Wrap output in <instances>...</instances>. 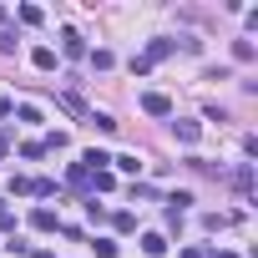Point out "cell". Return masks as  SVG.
I'll return each instance as SVG.
<instances>
[{"instance_id": "cell-1", "label": "cell", "mask_w": 258, "mask_h": 258, "mask_svg": "<svg viewBox=\"0 0 258 258\" xmlns=\"http://www.w3.org/2000/svg\"><path fill=\"white\" fill-rule=\"evenodd\" d=\"M142 111H147V116H172V101H167L162 91H147V96H142Z\"/></svg>"}, {"instance_id": "cell-2", "label": "cell", "mask_w": 258, "mask_h": 258, "mask_svg": "<svg viewBox=\"0 0 258 258\" xmlns=\"http://www.w3.org/2000/svg\"><path fill=\"white\" fill-rule=\"evenodd\" d=\"M172 46H177V41H167V36H157V41L147 46V56H142V61L152 66V61H162V56H172Z\"/></svg>"}, {"instance_id": "cell-3", "label": "cell", "mask_w": 258, "mask_h": 258, "mask_svg": "<svg viewBox=\"0 0 258 258\" xmlns=\"http://www.w3.org/2000/svg\"><path fill=\"white\" fill-rule=\"evenodd\" d=\"M31 223H36L41 233H51V228H61V218H56L51 208H36V213H31Z\"/></svg>"}, {"instance_id": "cell-4", "label": "cell", "mask_w": 258, "mask_h": 258, "mask_svg": "<svg viewBox=\"0 0 258 258\" xmlns=\"http://www.w3.org/2000/svg\"><path fill=\"white\" fill-rule=\"evenodd\" d=\"M142 253H147V258H162V253H167V238H162V233H147V238H142Z\"/></svg>"}, {"instance_id": "cell-5", "label": "cell", "mask_w": 258, "mask_h": 258, "mask_svg": "<svg viewBox=\"0 0 258 258\" xmlns=\"http://www.w3.org/2000/svg\"><path fill=\"white\" fill-rule=\"evenodd\" d=\"M172 132H177V142H198L203 126H198V121H172Z\"/></svg>"}, {"instance_id": "cell-6", "label": "cell", "mask_w": 258, "mask_h": 258, "mask_svg": "<svg viewBox=\"0 0 258 258\" xmlns=\"http://www.w3.org/2000/svg\"><path fill=\"white\" fill-rule=\"evenodd\" d=\"M31 61H36L41 71H56V51H51V46H36V51H31Z\"/></svg>"}, {"instance_id": "cell-7", "label": "cell", "mask_w": 258, "mask_h": 258, "mask_svg": "<svg viewBox=\"0 0 258 258\" xmlns=\"http://www.w3.org/2000/svg\"><path fill=\"white\" fill-rule=\"evenodd\" d=\"M111 162H116L126 177H137V172H142V157H132V152H121V157H111Z\"/></svg>"}, {"instance_id": "cell-8", "label": "cell", "mask_w": 258, "mask_h": 258, "mask_svg": "<svg viewBox=\"0 0 258 258\" xmlns=\"http://www.w3.org/2000/svg\"><path fill=\"white\" fill-rule=\"evenodd\" d=\"M61 46H66V56H81V51H86V46H81V36H76V31H61Z\"/></svg>"}, {"instance_id": "cell-9", "label": "cell", "mask_w": 258, "mask_h": 258, "mask_svg": "<svg viewBox=\"0 0 258 258\" xmlns=\"http://www.w3.org/2000/svg\"><path fill=\"white\" fill-rule=\"evenodd\" d=\"M21 21H26V26H41L46 16H41V6H21Z\"/></svg>"}, {"instance_id": "cell-10", "label": "cell", "mask_w": 258, "mask_h": 258, "mask_svg": "<svg viewBox=\"0 0 258 258\" xmlns=\"http://www.w3.org/2000/svg\"><path fill=\"white\" fill-rule=\"evenodd\" d=\"M91 248H96V258H116V243H111V238H96Z\"/></svg>"}, {"instance_id": "cell-11", "label": "cell", "mask_w": 258, "mask_h": 258, "mask_svg": "<svg viewBox=\"0 0 258 258\" xmlns=\"http://www.w3.org/2000/svg\"><path fill=\"white\" fill-rule=\"evenodd\" d=\"M111 223H116V233H132V228H137V218H132V213H116Z\"/></svg>"}, {"instance_id": "cell-12", "label": "cell", "mask_w": 258, "mask_h": 258, "mask_svg": "<svg viewBox=\"0 0 258 258\" xmlns=\"http://www.w3.org/2000/svg\"><path fill=\"white\" fill-rule=\"evenodd\" d=\"M0 51H16V31H0Z\"/></svg>"}, {"instance_id": "cell-13", "label": "cell", "mask_w": 258, "mask_h": 258, "mask_svg": "<svg viewBox=\"0 0 258 258\" xmlns=\"http://www.w3.org/2000/svg\"><path fill=\"white\" fill-rule=\"evenodd\" d=\"M11 111H16V101H11V96H0V116H11Z\"/></svg>"}, {"instance_id": "cell-14", "label": "cell", "mask_w": 258, "mask_h": 258, "mask_svg": "<svg viewBox=\"0 0 258 258\" xmlns=\"http://www.w3.org/2000/svg\"><path fill=\"white\" fill-rule=\"evenodd\" d=\"M177 258H208V253H203V248H182Z\"/></svg>"}, {"instance_id": "cell-15", "label": "cell", "mask_w": 258, "mask_h": 258, "mask_svg": "<svg viewBox=\"0 0 258 258\" xmlns=\"http://www.w3.org/2000/svg\"><path fill=\"white\" fill-rule=\"evenodd\" d=\"M213 258H238V253H228V248H213Z\"/></svg>"}, {"instance_id": "cell-16", "label": "cell", "mask_w": 258, "mask_h": 258, "mask_svg": "<svg viewBox=\"0 0 258 258\" xmlns=\"http://www.w3.org/2000/svg\"><path fill=\"white\" fill-rule=\"evenodd\" d=\"M31 258H56V253H51V248H36V253H31Z\"/></svg>"}, {"instance_id": "cell-17", "label": "cell", "mask_w": 258, "mask_h": 258, "mask_svg": "<svg viewBox=\"0 0 258 258\" xmlns=\"http://www.w3.org/2000/svg\"><path fill=\"white\" fill-rule=\"evenodd\" d=\"M0 21H6V6H0Z\"/></svg>"}]
</instances>
